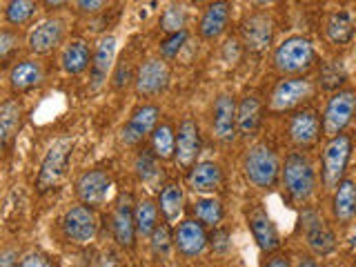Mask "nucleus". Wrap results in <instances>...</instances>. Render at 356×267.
Wrapping results in <instances>:
<instances>
[{
  "instance_id": "6e6552de",
  "label": "nucleus",
  "mask_w": 356,
  "mask_h": 267,
  "mask_svg": "<svg viewBox=\"0 0 356 267\" xmlns=\"http://www.w3.org/2000/svg\"><path fill=\"white\" fill-rule=\"evenodd\" d=\"M98 232V220L89 205H74L63 216V234L74 245L92 243Z\"/></svg>"
},
{
  "instance_id": "de8ad7c7",
  "label": "nucleus",
  "mask_w": 356,
  "mask_h": 267,
  "mask_svg": "<svg viewBox=\"0 0 356 267\" xmlns=\"http://www.w3.org/2000/svg\"><path fill=\"white\" fill-rule=\"evenodd\" d=\"M67 3H70V0H42V5L47 7V9H60Z\"/></svg>"
},
{
  "instance_id": "7ed1b4c3",
  "label": "nucleus",
  "mask_w": 356,
  "mask_h": 267,
  "mask_svg": "<svg viewBox=\"0 0 356 267\" xmlns=\"http://www.w3.org/2000/svg\"><path fill=\"white\" fill-rule=\"evenodd\" d=\"M316 60L314 44L305 36H289L274 51V67L285 76H303Z\"/></svg>"
},
{
  "instance_id": "4468645a",
  "label": "nucleus",
  "mask_w": 356,
  "mask_h": 267,
  "mask_svg": "<svg viewBox=\"0 0 356 267\" xmlns=\"http://www.w3.org/2000/svg\"><path fill=\"white\" fill-rule=\"evenodd\" d=\"M207 243H209V236L203 222H198L196 218H185L178 222V227L174 232V248L181 256H185V259H196L198 254L205 252Z\"/></svg>"
},
{
  "instance_id": "e433bc0d",
  "label": "nucleus",
  "mask_w": 356,
  "mask_h": 267,
  "mask_svg": "<svg viewBox=\"0 0 356 267\" xmlns=\"http://www.w3.org/2000/svg\"><path fill=\"white\" fill-rule=\"evenodd\" d=\"M159 156L154 152H140L134 161V172L140 178L143 183H152L156 176H159Z\"/></svg>"
},
{
  "instance_id": "f704fd0d",
  "label": "nucleus",
  "mask_w": 356,
  "mask_h": 267,
  "mask_svg": "<svg viewBox=\"0 0 356 267\" xmlns=\"http://www.w3.org/2000/svg\"><path fill=\"white\" fill-rule=\"evenodd\" d=\"M348 81V72L339 60H330L323 63L321 72H318V85L327 92H339V87Z\"/></svg>"
},
{
  "instance_id": "0eeeda50",
  "label": "nucleus",
  "mask_w": 356,
  "mask_h": 267,
  "mask_svg": "<svg viewBox=\"0 0 356 267\" xmlns=\"http://www.w3.org/2000/svg\"><path fill=\"white\" fill-rule=\"evenodd\" d=\"M314 89H316L314 83L305 76L285 78V81L278 83L276 89L272 92L270 109L272 111H292L314 96Z\"/></svg>"
},
{
  "instance_id": "09e8293b",
  "label": "nucleus",
  "mask_w": 356,
  "mask_h": 267,
  "mask_svg": "<svg viewBox=\"0 0 356 267\" xmlns=\"http://www.w3.org/2000/svg\"><path fill=\"white\" fill-rule=\"evenodd\" d=\"M296 267H323L316 259H312V256H305V259H300Z\"/></svg>"
},
{
  "instance_id": "8fccbe9b",
  "label": "nucleus",
  "mask_w": 356,
  "mask_h": 267,
  "mask_svg": "<svg viewBox=\"0 0 356 267\" xmlns=\"http://www.w3.org/2000/svg\"><path fill=\"white\" fill-rule=\"evenodd\" d=\"M252 5H256V7H265V5H270V3H274V0H250Z\"/></svg>"
},
{
  "instance_id": "49530a36",
  "label": "nucleus",
  "mask_w": 356,
  "mask_h": 267,
  "mask_svg": "<svg viewBox=\"0 0 356 267\" xmlns=\"http://www.w3.org/2000/svg\"><path fill=\"white\" fill-rule=\"evenodd\" d=\"M265 267H292V263H289L287 256L276 254V256H272L270 261H267V265H265Z\"/></svg>"
},
{
  "instance_id": "a19ab883",
  "label": "nucleus",
  "mask_w": 356,
  "mask_h": 267,
  "mask_svg": "<svg viewBox=\"0 0 356 267\" xmlns=\"http://www.w3.org/2000/svg\"><path fill=\"white\" fill-rule=\"evenodd\" d=\"M229 232L222 229L220 225L214 227V232L209 234V243H211V250H214L216 254H227L232 250V241H229Z\"/></svg>"
},
{
  "instance_id": "f3484780",
  "label": "nucleus",
  "mask_w": 356,
  "mask_h": 267,
  "mask_svg": "<svg viewBox=\"0 0 356 267\" xmlns=\"http://www.w3.org/2000/svg\"><path fill=\"white\" fill-rule=\"evenodd\" d=\"M200 154V131L196 120L183 118L176 134V156L174 161L181 170H192Z\"/></svg>"
},
{
  "instance_id": "423d86ee",
  "label": "nucleus",
  "mask_w": 356,
  "mask_h": 267,
  "mask_svg": "<svg viewBox=\"0 0 356 267\" xmlns=\"http://www.w3.org/2000/svg\"><path fill=\"white\" fill-rule=\"evenodd\" d=\"M356 114V92L354 89H339L334 92L323 111V134L325 136H339L350 125Z\"/></svg>"
},
{
  "instance_id": "58836bf2",
  "label": "nucleus",
  "mask_w": 356,
  "mask_h": 267,
  "mask_svg": "<svg viewBox=\"0 0 356 267\" xmlns=\"http://www.w3.org/2000/svg\"><path fill=\"white\" fill-rule=\"evenodd\" d=\"M185 42H187V31L185 29L183 31H176V33H167V38L161 40V44H159V51H161L163 58H167V60L176 58V56L181 54Z\"/></svg>"
},
{
  "instance_id": "20e7f679",
  "label": "nucleus",
  "mask_w": 356,
  "mask_h": 267,
  "mask_svg": "<svg viewBox=\"0 0 356 267\" xmlns=\"http://www.w3.org/2000/svg\"><path fill=\"white\" fill-rule=\"evenodd\" d=\"M350 159H352V138L348 134L332 136L325 147H323V156H321L323 185L327 189H337V185L345 178V172H348Z\"/></svg>"
},
{
  "instance_id": "f03ea898",
  "label": "nucleus",
  "mask_w": 356,
  "mask_h": 267,
  "mask_svg": "<svg viewBox=\"0 0 356 267\" xmlns=\"http://www.w3.org/2000/svg\"><path fill=\"white\" fill-rule=\"evenodd\" d=\"M243 174L259 189H272L281 174L276 152L267 143H256L243 156Z\"/></svg>"
},
{
  "instance_id": "ea45409f",
  "label": "nucleus",
  "mask_w": 356,
  "mask_h": 267,
  "mask_svg": "<svg viewBox=\"0 0 356 267\" xmlns=\"http://www.w3.org/2000/svg\"><path fill=\"white\" fill-rule=\"evenodd\" d=\"M20 44V36L9 29H3V33H0V58H3V63L7 65L9 58H11V51L18 49Z\"/></svg>"
},
{
  "instance_id": "473e14b6",
  "label": "nucleus",
  "mask_w": 356,
  "mask_h": 267,
  "mask_svg": "<svg viewBox=\"0 0 356 267\" xmlns=\"http://www.w3.org/2000/svg\"><path fill=\"white\" fill-rule=\"evenodd\" d=\"M152 152L159 156L161 161H170L176 156V134L172 125L161 122L159 127L152 131Z\"/></svg>"
},
{
  "instance_id": "a878e982",
  "label": "nucleus",
  "mask_w": 356,
  "mask_h": 267,
  "mask_svg": "<svg viewBox=\"0 0 356 267\" xmlns=\"http://www.w3.org/2000/svg\"><path fill=\"white\" fill-rule=\"evenodd\" d=\"M22 114H25V109H22L18 98H7L3 107H0V140H3L5 149L18 136V129L22 125Z\"/></svg>"
},
{
  "instance_id": "a18cd8bd",
  "label": "nucleus",
  "mask_w": 356,
  "mask_h": 267,
  "mask_svg": "<svg viewBox=\"0 0 356 267\" xmlns=\"http://www.w3.org/2000/svg\"><path fill=\"white\" fill-rule=\"evenodd\" d=\"M0 267H20V263H18V250H5L3 259H0Z\"/></svg>"
},
{
  "instance_id": "bb28decb",
  "label": "nucleus",
  "mask_w": 356,
  "mask_h": 267,
  "mask_svg": "<svg viewBox=\"0 0 356 267\" xmlns=\"http://www.w3.org/2000/svg\"><path fill=\"white\" fill-rule=\"evenodd\" d=\"M92 60H94V54L89 51L85 40H72L63 49V56H60L63 70L70 76H78V74L87 72L89 67H92Z\"/></svg>"
},
{
  "instance_id": "aec40b11",
  "label": "nucleus",
  "mask_w": 356,
  "mask_h": 267,
  "mask_svg": "<svg viewBox=\"0 0 356 267\" xmlns=\"http://www.w3.org/2000/svg\"><path fill=\"white\" fill-rule=\"evenodd\" d=\"M63 36H65L63 20H58V18L42 20L29 33V40H27L29 51L38 54V56L40 54H49V51H54L63 42Z\"/></svg>"
},
{
  "instance_id": "dca6fc26",
  "label": "nucleus",
  "mask_w": 356,
  "mask_h": 267,
  "mask_svg": "<svg viewBox=\"0 0 356 267\" xmlns=\"http://www.w3.org/2000/svg\"><path fill=\"white\" fill-rule=\"evenodd\" d=\"M243 44L254 54H263L274 40V20L267 14H252L241 25Z\"/></svg>"
},
{
  "instance_id": "412c9836",
  "label": "nucleus",
  "mask_w": 356,
  "mask_h": 267,
  "mask_svg": "<svg viewBox=\"0 0 356 267\" xmlns=\"http://www.w3.org/2000/svg\"><path fill=\"white\" fill-rule=\"evenodd\" d=\"M222 167L214 161H200L192 170H187V185L196 194H214L222 187Z\"/></svg>"
},
{
  "instance_id": "5701e85b",
  "label": "nucleus",
  "mask_w": 356,
  "mask_h": 267,
  "mask_svg": "<svg viewBox=\"0 0 356 267\" xmlns=\"http://www.w3.org/2000/svg\"><path fill=\"white\" fill-rule=\"evenodd\" d=\"M111 232H114V238L122 248H134V241H136V218H134V207L129 205V198H122L116 205L114 214H111Z\"/></svg>"
},
{
  "instance_id": "f257e3e1",
  "label": "nucleus",
  "mask_w": 356,
  "mask_h": 267,
  "mask_svg": "<svg viewBox=\"0 0 356 267\" xmlns=\"http://www.w3.org/2000/svg\"><path fill=\"white\" fill-rule=\"evenodd\" d=\"M281 178L287 196L294 203H307L316 192V172L305 152H292L281 167Z\"/></svg>"
},
{
  "instance_id": "c756f323",
  "label": "nucleus",
  "mask_w": 356,
  "mask_h": 267,
  "mask_svg": "<svg viewBox=\"0 0 356 267\" xmlns=\"http://www.w3.org/2000/svg\"><path fill=\"white\" fill-rule=\"evenodd\" d=\"M261 125V103L256 96H245L238 103V134L245 138L254 136Z\"/></svg>"
},
{
  "instance_id": "4be33fe9",
  "label": "nucleus",
  "mask_w": 356,
  "mask_h": 267,
  "mask_svg": "<svg viewBox=\"0 0 356 267\" xmlns=\"http://www.w3.org/2000/svg\"><path fill=\"white\" fill-rule=\"evenodd\" d=\"M114 60H116V36L114 33H105L96 44L94 60L92 67H89V72H92V89L103 87V83L107 81V74L114 70Z\"/></svg>"
},
{
  "instance_id": "2f4dec72",
  "label": "nucleus",
  "mask_w": 356,
  "mask_h": 267,
  "mask_svg": "<svg viewBox=\"0 0 356 267\" xmlns=\"http://www.w3.org/2000/svg\"><path fill=\"white\" fill-rule=\"evenodd\" d=\"M134 218H136V229L138 236L149 238L154 229L159 227V205L152 203L149 198H143L134 207Z\"/></svg>"
},
{
  "instance_id": "6ab92c4d",
  "label": "nucleus",
  "mask_w": 356,
  "mask_h": 267,
  "mask_svg": "<svg viewBox=\"0 0 356 267\" xmlns=\"http://www.w3.org/2000/svg\"><path fill=\"white\" fill-rule=\"evenodd\" d=\"M229 18H232V3L229 0H214L211 5H207L203 16H200V22H198L200 38H205V40L220 38L229 25Z\"/></svg>"
},
{
  "instance_id": "2eb2a0df",
  "label": "nucleus",
  "mask_w": 356,
  "mask_h": 267,
  "mask_svg": "<svg viewBox=\"0 0 356 267\" xmlns=\"http://www.w3.org/2000/svg\"><path fill=\"white\" fill-rule=\"evenodd\" d=\"M289 140H292L298 149H309L314 147L321 138L323 131V120H318V114L314 109H300L289 118Z\"/></svg>"
},
{
  "instance_id": "9b49d317",
  "label": "nucleus",
  "mask_w": 356,
  "mask_h": 267,
  "mask_svg": "<svg viewBox=\"0 0 356 267\" xmlns=\"http://www.w3.org/2000/svg\"><path fill=\"white\" fill-rule=\"evenodd\" d=\"M111 185H114V181H111L109 172H105V170H89V172L78 176V181H76V196L81 198L83 205L100 207V205L107 203Z\"/></svg>"
},
{
  "instance_id": "f8f14e48",
  "label": "nucleus",
  "mask_w": 356,
  "mask_h": 267,
  "mask_svg": "<svg viewBox=\"0 0 356 267\" xmlns=\"http://www.w3.org/2000/svg\"><path fill=\"white\" fill-rule=\"evenodd\" d=\"M134 83H136V94L152 98L163 94L167 85H170V67L163 58H149L145 60L136 76H134Z\"/></svg>"
},
{
  "instance_id": "79ce46f5",
  "label": "nucleus",
  "mask_w": 356,
  "mask_h": 267,
  "mask_svg": "<svg viewBox=\"0 0 356 267\" xmlns=\"http://www.w3.org/2000/svg\"><path fill=\"white\" fill-rule=\"evenodd\" d=\"M20 267H54V265H51V261L44 254L31 252V254H27L25 259L20 261Z\"/></svg>"
},
{
  "instance_id": "c9c22d12",
  "label": "nucleus",
  "mask_w": 356,
  "mask_h": 267,
  "mask_svg": "<svg viewBox=\"0 0 356 267\" xmlns=\"http://www.w3.org/2000/svg\"><path fill=\"white\" fill-rule=\"evenodd\" d=\"M185 22H187V9H185V5L172 3L170 7L163 9V14H161V29L165 33L183 31L185 29Z\"/></svg>"
},
{
  "instance_id": "9d476101",
  "label": "nucleus",
  "mask_w": 356,
  "mask_h": 267,
  "mask_svg": "<svg viewBox=\"0 0 356 267\" xmlns=\"http://www.w3.org/2000/svg\"><path fill=\"white\" fill-rule=\"evenodd\" d=\"M211 131L220 143H232L238 134V105L232 94H218L211 109Z\"/></svg>"
},
{
  "instance_id": "c03bdc74",
  "label": "nucleus",
  "mask_w": 356,
  "mask_h": 267,
  "mask_svg": "<svg viewBox=\"0 0 356 267\" xmlns=\"http://www.w3.org/2000/svg\"><path fill=\"white\" fill-rule=\"evenodd\" d=\"M129 81H131V74H129V60H122V63L118 65L116 74H114V87H116V89H122V87H125Z\"/></svg>"
},
{
  "instance_id": "4c0bfd02",
  "label": "nucleus",
  "mask_w": 356,
  "mask_h": 267,
  "mask_svg": "<svg viewBox=\"0 0 356 267\" xmlns=\"http://www.w3.org/2000/svg\"><path fill=\"white\" fill-rule=\"evenodd\" d=\"M149 245H152V252L156 256L165 259L170 250L174 248V236L170 232V222H159V227L154 229V234L149 236Z\"/></svg>"
},
{
  "instance_id": "c85d7f7f",
  "label": "nucleus",
  "mask_w": 356,
  "mask_h": 267,
  "mask_svg": "<svg viewBox=\"0 0 356 267\" xmlns=\"http://www.w3.org/2000/svg\"><path fill=\"white\" fill-rule=\"evenodd\" d=\"M159 207L165 216V222H176L185 209V192L178 183H167L159 196Z\"/></svg>"
},
{
  "instance_id": "1a4fd4ad",
  "label": "nucleus",
  "mask_w": 356,
  "mask_h": 267,
  "mask_svg": "<svg viewBox=\"0 0 356 267\" xmlns=\"http://www.w3.org/2000/svg\"><path fill=\"white\" fill-rule=\"evenodd\" d=\"M245 218H248L250 232L259 245V250L265 254H272L281 248V236H278V229L274 225V220L270 218V214L263 209L261 203H252L245 209Z\"/></svg>"
},
{
  "instance_id": "ddd939ff",
  "label": "nucleus",
  "mask_w": 356,
  "mask_h": 267,
  "mask_svg": "<svg viewBox=\"0 0 356 267\" xmlns=\"http://www.w3.org/2000/svg\"><path fill=\"white\" fill-rule=\"evenodd\" d=\"M159 118H161V109L156 105L136 107L131 111L129 120L120 129V140L125 145H129V147L131 145L143 143L156 127H159Z\"/></svg>"
},
{
  "instance_id": "a211bd4d",
  "label": "nucleus",
  "mask_w": 356,
  "mask_h": 267,
  "mask_svg": "<svg viewBox=\"0 0 356 267\" xmlns=\"http://www.w3.org/2000/svg\"><path fill=\"white\" fill-rule=\"evenodd\" d=\"M303 227H305V238H307V248L314 252L316 256H327L337 250V236H334V232L325 225V220H323L314 209H307L303 216Z\"/></svg>"
},
{
  "instance_id": "b1692460",
  "label": "nucleus",
  "mask_w": 356,
  "mask_h": 267,
  "mask_svg": "<svg viewBox=\"0 0 356 267\" xmlns=\"http://www.w3.org/2000/svg\"><path fill=\"white\" fill-rule=\"evenodd\" d=\"M42 67L36 60H20L9 70V87L14 94H27L42 85Z\"/></svg>"
},
{
  "instance_id": "7c9ffc66",
  "label": "nucleus",
  "mask_w": 356,
  "mask_h": 267,
  "mask_svg": "<svg viewBox=\"0 0 356 267\" xmlns=\"http://www.w3.org/2000/svg\"><path fill=\"white\" fill-rule=\"evenodd\" d=\"M194 216L198 222H203L207 227H218L222 222V216H225V209H222V203L214 196H200L194 200Z\"/></svg>"
},
{
  "instance_id": "39448f33",
  "label": "nucleus",
  "mask_w": 356,
  "mask_h": 267,
  "mask_svg": "<svg viewBox=\"0 0 356 267\" xmlns=\"http://www.w3.org/2000/svg\"><path fill=\"white\" fill-rule=\"evenodd\" d=\"M72 152H74L72 138H58L49 145L36 176L38 192H49V189H56L60 185V181L67 174V163H70Z\"/></svg>"
},
{
  "instance_id": "cd10ccee",
  "label": "nucleus",
  "mask_w": 356,
  "mask_h": 267,
  "mask_svg": "<svg viewBox=\"0 0 356 267\" xmlns=\"http://www.w3.org/2000/svg\"><path fill=\"white\" fill-rule=\"evenodd\" d=\"M354 20L348 11H334V14L327 16L325 20V36L332 44H350L354 40Z\"/></svg>"
},
{
  "instance_id": "3c124183",
  "label": "nucleus",
  "mask_w": 356,
  "mask_h": 267,
  "mask_svg": "<svg viewBox=\"0 0 356 267\" xmlns=\"http://www.w3.org/2000/svg\"><path fill=\"white\" fill-rule=\"evenodd\" d=\"M194 3H203V0H194Z\"/></svg>"
},
{
  "instance_id": "864d4df0",
  "label": "nucleus",
  "mask_w": 356,
  "mask_h": 267,
  "mask_svg": "<svg viewBox=\"0 0 356 267\" xmlns=\"http://www.w3.org/2000/svg\"><path fill=\"white\" fill-rule=\"evenodd\" d=\"M174 267H178V265H174Z\"/></svg>"
},
{
  "instance_id": "37998d69",
  "label": "nucleus",
  "mask_w": 356,
  "mask_h": 267,
  "mask_svg": "<svg viewBox=\"0 0 356 267\" xmlns=\"http://www.w3.org/2000/svg\"><path fill=\"white\" fill-rule=\"evenodd\" d=\"M107 0H74L76 5V11H81V14H96L105 7Z\"/></svg>"
},
{
  "instance_id": "603ef678",
  "label": "nucleus",
  "mask_w": 356,
  "mask_h": 267,
  "mask_svg": "<svg viewBox=\"0 0 356 267\" xmlns=\"http://www.w3.org/2000/svg\"><path fill=\"white\" fill-rule=\"evenodd\" d=\"M341 3H345V0H341Z\"/></svg>"
},
{
  "instance_id": "72a5a7b5",
  "label": "nucleus",
  "mask_w": 356,
  "mask_h": 267,
  "mask_svg": "<svg viewBox=\"0 0 356 267\" xmlns=\"http://www.w3.org/2000/svg\"><path fill=\"white\" fill-rule=\"evenodd\" d=\"M36 14V3L33 0H7L5 5V22L11 27L27 25Z\"/></svg>"
},
{
  "instance_id": "393cba45",
  "label": "nucleus",
  "mask_w": 356,
  "mask_h": 267,
  "mask_svg": "<svg viewBox=\"0 0 356 267\" xmlns=\"http://www.w3.org/2000/svg\"><path fill=\"white\" fill-rule=\"evenodd\" d=\"M332 214L343 225H348V222L356 218V183L350 181V178H343L337 189H334Z\"/></svg>"
}]
</instances>
